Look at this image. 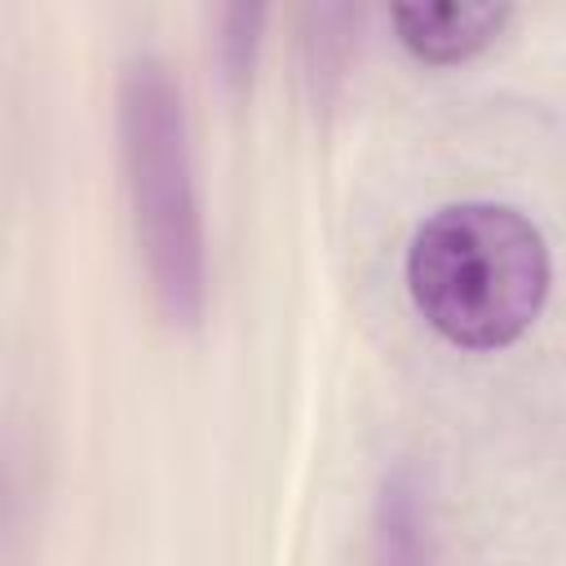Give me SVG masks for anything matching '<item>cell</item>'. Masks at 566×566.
<instances>
[{
  "instance_id": "5",
  "label": "cell",
  "mask_w": 566,
  "mask_h": 566,
  "mask_svg": "<svg viewBox=\"0 0 566 566\" xmlns=\"http://www.w3.org/2000/svg\"><path fill=\"white\" fill-rule=\"evenodd\" d=\"M256 27H261V9H230V18H226V66L234 80H243L252 66Z\"/></svg>"
},
{
  "instance_id": "4",
  "label": "cell",
  "mask_w": 566,
  "mask_h": 566,
  "mask_svg": "<svg viewBox=\"0 0 566 566\" xmlns=\"http://www.w3.org/2000/svg\"><path fill=\"white\" fill-rule=\"evenodd\" d=\"M380 566H429L424 513L407 482H389L380 504Z\"/></svg>"
},
{
  "instance_id": "1",
  "label": "cell",
  "mask_w": 566,
  "mask_h": 566,
  "mask_svg": "<svg viewBox=\"0 0 566 566\" xmlns=\"http://www.w3.org/2000/svg\"><path fill=\"white\" fill-rule=\"evenodd\" d=\"M548 243L539 226L491 199L438 208L407 248V292L424 323L460 349L513 345L544 310Z\"/></svg>"
},
{
  "instance_id": "2",
  "label": "cell",
  "mask_w": 566,
  "mask_h": 566,
  "mask_svg": "<svg viewBox=\"0 0 566 566\" xmlns=\"http://www.w3.org/2000/svg\"><path fill=\"white\" fill-rule=\"evenodd\" d=\"M119 142L137 217V243L159 310L172 323L203 314V217L195 195L181 88L159 57H137L119 80Z\"/></svg>"
},
{
  "instance_id": "3",
  "label": "cell",
  "mask_w": 566,
  "mask_h": 566,
  "mask_svg": "<svg viewBox=\"0 0 566 566\" xmlns=\"http://www.w3.org/2000/svg\"><path fill=\"white\" fill-rule=\"evenodd\" d=\"M509 13V4H398L394 27L420 62L451 66L482 53L504 31Z\"/></svg>"
}]
</instances>
